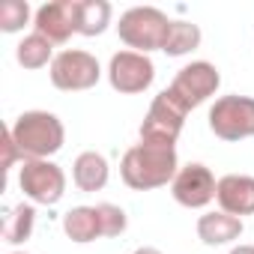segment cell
Wrapping results in <instances>:
<instances>
[{
    "label": "cell",
    "instance_id": "1",
    "mask_svg": "<svg viewBox=\"0 0 254 254\" xmlns=\"http://www.w3.org/2000/svg\"><path fill=\"white\" fill-rule=\"evenodd\" d=\"M180 171L177 147H162V144H135L123 153L120 162V177L132 191H153L162 186H171Z\"/></svg>",
    "mask_w": 254,
    "mask_h": 254
},
{
    "label": "cell",
    "instance_id": "2",
    "mask_svg": "<svg viewBox=\"0 0 254 254\" xmlns=\"http://www.w3.org/2000/svg\"><path fill=\"white\" fill-rule=\"evenodd\" d=\"M9 132H12V141L18 144L24 162L51 159L66 144V126L51 111H24L21 117H15Z\"/></svg>",
    "mask_w": 254,
    "mask_h": 254
},
{
    "label": "cell",
    "instance_id": "3",
    "mask_svg": "<svg viewBox=\"0 0 254 254\" xmlns=\"http://www.w3.org/2000/svg\"><path fill=\"white\" fill-rule=\"evenodd\" d=\"M171 21L174 18H168V12H162L159 6H132L120 15L117 33L129 51H138V54L165 51Z\"/></svg>",
    "mask_w": 254,
    "mask_h": 254
},
{
    "label": "cell",
    "instance_id": "4",
    "mask_svg": "<svg viewBox=\"0 0 254 254\" xmlns=\"http://www.w3.org/2000/svg\"><path fill=\"white\" fill-rule=\"evenodd\" d=\"M209 132L227 144L254 138V96H218L209 105Z\"/></svg>",
    "mask_w": 254,
    "mask_h": 254
},
{
    "label": "cell",
    "instance_id": "5",
    "mask_svg": "<svg viewBox=\"0 0 254 254\" xmlns=\"http://www.w3.org/2000/svg\"><path fill=\"white\" fill-rule=\"evenodd\" d=\"M186 114H189V108L165 87L150 102V111H147V117L141 123V141L162 144V147H177L180 132L186 126Z\"/></svg>",
    "mask_w": 254,
    "mask_h": 254
},
{
    "label": "cell",
    "instance_id": "6",
    "mask_svg": "<svg viewBox=\"0 0 254 254\" xmlns=\"http://www.w3.org/2000/svg\"><path fill=\"white\" fill-rule=\"evenodd\" d=\"M18 189L30 203L54 206L66 194V174L51 159H30V162H21L18 168Z\"/></svg>",
    "mask_w": 254,
    "mask_h": 254
},
{
    "label": "cell",
    "instance_id": "7",
    "mask_svg": "<svg viewBox=\"0 0 254 254\" xmlns=\"http://www.w3.org/2000/svg\"><path fill=\"white\" fill-rule=\"evenodd\" d=\"M48 75H51V84L63 93H81V90H90L99 84L102 78V66L99 60L90 54V51H81V48H66L54 57V63L48 66Z\"/></svg>",
    "mask_w": 254,
    "mask_h": 254
},
{
    "label": "cell",
    "instance_id": "8",
    "mask_svg": "<svg viewBox=\"0 0 254 254\" xmlns=\"http://www.w3.org/2000/svg\"><path fill=\"white\" fill-rule=\"evenodd\" d=\"M218 87H221V72H218V66H212L209 60H191L189 66H183V69L174 75V81H171L168 90L191 111V108L209 102V99L218 93Z\"/></svg>",
    "mask_w": 254,
    "mask_h": 254
},
{
    "label": "cell",
    "instance_id": "9",
    "mask_svg": "<svg viewBox=\"0 0 254 254\" xmlns=\"http://www.w3.org/2000/svg\"><path fill=\"white\" fill-rule=\"evenodd\" d=\"M108 81L117 93L123 96H138L144 90L153 87L156 81V66L150 60V54H138V51H117L108 63Z\"/></svg>",
    "mask_w": 254,
    "mask_h": 254
},
{
    "label": "cell",
    "instance_id": "10",
    "mask_svg": "<svg viewBox=\"0 0 254 254\" xmlns=\"http://www.w3.org/2000/svg\"><path fill=\"white\" fill-rule=\"evenodd\" d=\"M215 186H218V180L206 165L189 162L177 171V177L171 183V194L186 209H203L215 200Z\"/></svg>",
    "mask_w": 254,
    "mask_h": 254
},
{
    "label": "cell",
    "instance_id": "11",
    "mask_svg": "<svg viewBox=\"0 0 254 254\" xmlns=\"http://www.w3.org/2000/svg\"><path fill=\"white\" fill-rule=\"evenodd\" d=\"M33 30L54 45H63L78 33V0H51L33 15Z\"/></svg>",
    "mask_w": 254,
    "mask_h": 254
},
{
    "label": "cell",
    "instance_id": "12",
    "mask_svg": "<svg viewBox=\"0 0 254 254\" xmlns=\"http://www.w3.org/2000/svg\"><path fill=\"white\" fill-rule=\"evenodd\" d=\"M215 203L221 212H230L236 218L254 215V177L248 174H227L215 186Z\"/></svg>",
    "mask_w": 254,
    "mask_h": 254
},
{
    "label": "cell",
    "instance_id": "13",
    "mask_svg": "<svg viewBox=\"0 0 254 254\" xmlns=\"http://www.w3.org/2000/svg\"><path fill=\"white\" fill-rule=\"evenodd\" d=\"M245 224L242 218L230 215V212H203L197 218V239L209 248H218V245H233L239 236H242Z\"/></svg>",
    "mask_w": 254,
    "mask_h": 254
},
{
    "label": "cell",
    "instance_id": "14",
    "mask_svg": "<svg viewBox=\"0 0 254 254\" xmlns=\"http://www.w3.org/2000/svg\"><path fill=\"white\" fill-rule=\"evenodd\" d=\"M63 233H66L72 242H78V245L105 239V227H102V212H99V206H72V209L63 215Z\"/></svg>",
    "mask_w": 254,
    "mask_h": 254
},
{
    "label": "cell",
    "instance_id": "15",
    "mask_svg": "<svg viewBox=\"0 0 254 254\" xmlns=\"http://www.w3.org/2000/svg\"><path fill=\"white\" fill-rule=\"evenodd\" d=\"M111 180V168L108 159L96 150H84L75 162H72V183L81 191H102Z\"/></svg>",
    "mask_w": 254,
    "mask_h": 254
},
{
    "label": "cell",
    "instance_id": "16",
    "mask_svg": "<svg viewBox=\"0 0 254 254\" xmlns=\"http://www.w3.org/2000/svg\"><path fill=\"white\" fill-rule=\"evenodd\" d=\"M114 6L108 0H78V33L81 36H102L111 27Z\"/></svg>",
    "mask_w": 254,
    "mask_h": 254
},
{
    "label": "cell",
    "instance_id": "17",
    "mask_svg": "<svg viewBox=\"0 0 254 254\" xmlns=\"http://www.w3.org/2000/svg\"><path fill=\"white\" fill-rule=\"evenodd\" d=\"M54 42H48L45 36H39L36 30L33 33H27L18 45H15V60H18V66H24V69H45V66H51L54 63Z\"/></svg>",
    "mask_w": 254,
    "mask_h": 254
},
{
    "label": "cell",
    "instance_id": "18",
    "mask_svg": "<svg viewBox=\"0 0 254 254\" xmlns=\"http://www.w3.org/2000/svg\"><path fill=\"white\" fill-rule=\"evenodd\" d=\"M33 227H36V209H33V203H18L3 218V242L21 245V242H27L33 236Z\"/></svg>",
    "mask_w": 254,
    "mask_h": 254
},
{
    "label": "cell",
    "instance_id": "19",
    "mask_svg": "<svg viewBox=\"0 0 254 254\" xmlns=\"http://www.w3.org/2000/svg\"><path fill=\"white\" fill-rule=\"evenodd\" d=\"M203 42V33L197 24L191 21H171V30H168V42H165V54L168 57H186L191 51H197Z\"/></svg>",
    "mask_w": 254,
    "mask_h": 254
},
{
    "label": "cell",
    "instance_id": "20",
    "mask_svg": "<svg viewBox=\"0 0 254 254\" xmlns=\"http://www.w3.org/2000/svg\"><path fill=\"white\" fill-rule=\"evenodd\" d=\"M33 9L27 0H6L0 6V30L3 33H21L30 21H33Z\"/></svg>",
    "mask_w": 254,
    "mask_h": 254
},
{
    "label": "cell",
    "instance_id": "21",
    "mask_svg": "<svg viewBox=\"0 0 254 254\" xmlns=\"http://www.w3.org/2000/svg\"><path fill=\"white\" fill-rule=\"evenodd\" d=\"M102 212V227H105V239H114L120 233H126L129 227V218H126V209L117 203H96Z\"/></svg>",
    "mask_w": 254,
    "mask_h": 254
},
{
    "label": "cell",
    "instance_id": "22",
    "mask_svg": "<svg viewBox=\"0 0 254 254\" xmlns=\"http://www.w3.org/2000/svg\"><path fill=\"white\" fill-rule=\"evenodd\" d=\"M0 150H3V162H0V168H3V171H12L18 162H24V156H21L18 144L12 141V132H9V129L3 132V141H0Z\"/></svg>",
    "mask_w": 254,
    "mask_h": 254
},
{
    "label": "cell",
    "instance_id": "23",
    "mask_svg": "<svg viewBox=\"0 0 254 254\" xmlns=\"http://www.w3.org/2000/svg\"><path fill=\"white\" fill-rule=\"evenodd\" d=\"M230 254H254V245H233Z\"/></svg>",
    "mask_w": 254,
    "mask_h": 254
},
{
    "label": "cell",
    "instance_id": "24",
    "mask_svg": "<svg viewBox=\"0 0 254 254\" xmlns=\"http://www.w3.org/2000/svg\"><path fill=\"white\" fill-rule=\"evenodd\" d=\"M135 254H162V251L153 248V245H144V248H135Z\"/></svg>",
    "mask_w": 254,
    "mask_h": 254
},
{
    "label": "cell",
    "instance_id": "25",
    "mask_svg": "<svg viewBox=\"0 0 254 254\" xmlns=\"http://www.w3.org/2000/svg\"><path fill=\"white\" fill-rule=\"evenodd\" d=\"M9 254H27V251H9Z\"/></svg>",
    "mask_w": 254,
    "mask_h": 254
}]
</instances>
